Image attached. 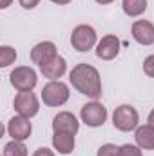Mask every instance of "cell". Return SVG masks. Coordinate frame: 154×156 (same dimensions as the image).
Returning a JSON list of instances; mask_svg holds the SVG:
<instances>
[{
	"label": "cell",
	"mask_w": 154,
	"mask_h": 156,
	"mask_svg": "<svg viewBox=\"0 0 154 156\" xmlns=\"http://www.w3.org/2000/svg\"><path fill=\"white\" fill-rule=\"evenodd\" d=\"M15 60H16V51L11 45H2L0 47V66L7 67V66L15 64Z\"/></svg>",
	"instance_id": "ac0fdd59"
},
{
	"label": "cell",
	"mask_w": 154,
	"mask_h": 156,
	"mask_svg": "<svg viewBox=\"0 0 154 156\" xmlns=\"http://www.w3.org/2000/svg\"><path fill=\"white\" fill-rule=\"evenodd\" d=\"M80 129V122L76 116L69 111H62L53 118V131L54 133H69V134H76Z\"/></svg>",
	"instance_id": "9c48e42d"
},
{
	"label": "cell",
	"mask_w": 154,
	"mask_h": 156,
	"mask_svg": "<svg viewBox=\"0 0 154 156\" xmlns=\"http://www.w3.org/2000/svg\"><path fill=\"white\" fill-rule=\"evenodd\" d=\"M138 122H140V115L132 105L123 104V105L116 107L113 113V123L118 131H123V133L132 131L138 127Z\"/></svg>",
	"instance_id": "3957f363"
},
{
	"label": "cell",
	"mask_w": 154,
	"mask_h": 156,
	"mask_svg": "<svg viewBox=\"0 0 154 156\" xmlns=\"http://www.w3.org/2000/svg\"><path fill=\"white\" fill-rule=\"evenodd\" d=\"M11 80V85L20 93V91H33L38 78L33 67H27V66H20V67H15L9 75Z\"/></svg>",
	"instance_id": "5b68a950"
},
{
	"label": "cell",
	"mask_w": 154,
	"mask_h": 156,
	"mask_svg": "<svg viewBox=\"0 0 154 156\" xmlns=\"http://www.w3.org/2000/svg\"><path fill=\"white\" fill-rule=\"evenodd\" d=\"M80 118L89 127H102L107 120V109L100 102H89L82 107Z\"/></svg>",
	"instance_id": "52a82bcc"
},
{
	"label": "cell",
	"mask_w": 154,
	"mask_h": 156,
	"mask_svg": "<svg viewBox=\"0 0 154 156\" xmlns=\"http://www.w3.org/2000/svg\"><path fill=\"white\" fill-rule=\"evenodd\" d=\"M18 2H20V5H22L24 9H33V7L38 5L40 0H18Z\"/></svg>",
	"instance_id": "7402d4cb"
},
{
	"label": "cell",
	"mask_w": 154,
	"mask_h": 156,
	"mask_svg": "<svg viewBox=\"0 0 154 156\" xmlns=\"http://www.w3.org/2000/svg\"><path fill=\"white\" fill-rule=\"evenodd\" d=\"M58 53H56V45L53 44V42H40L37 44L33 49H31V60L37 64V66H44V64H47L51 58H54Z\"/></svg>",
	"instance_id": "7c38bea8"
},
{
	"label": "cell",
	"mask_w": 154,
	"mask_h": 156,
	"mask_svg": "<svg viewBox=\"0 0 154 156\" xmlns=\"http://www.w3.org/2000/svg\"><path fill=\"white\" fill-rule=\"evenodd\" d=\"M53 147L62 153V154H69L75 149V134L69 133H54L53 136Z\"/></svg>",
	"instance_id": "5bb4252c"
},
{
	"label": "cell",
	"mask_w": 154,
	"mask_h": 156,
	"mask_svg": "<svg viewBox=\"0 0 154 156\" xmlns=\"http://www.w3.org/2000/svg\"><path fill=\"white\" fill-rule=\"evenodd\" d=\"M67 71V64H65V58H62L60 55H56L54 58H51L47 64L40 66V73L49 80H56V78L64 76Z\"/></svg>",
	"instance_id": "4fadbf2b"
},
{
	"label": "cell",
	"mask_w": 154,
	"mask_h": 156,
	"mask_svg": "<svg viewBox=\"0 0 154 156\" xmlns=\"http://www.w3.org/2000/svg\"><path fill=\"white\" fill-rule=\"evenodd\" d=\"M147 0H123L121 7L127 16H140L147 11Z\"/></svg>",
	"instance_id": "2e32d148"
},
{
	"label": "cell",
	"mask_w": 154,
	"mask_h": 156,
	"mask_svg": "<svg viewBox=\"0 0 154 156\" xmlns=\"http://www.w3.org/2000/svg\"><path fill=\"white\" fill-rule=\"evenodd\" d=\"M134 138H136V144L142 149H147V151H152L154 149V127H151V125L138 127Z\"/></svg>",
	"instance_id": "9a60e30c"
},
{
	"label": "cell",
	"mask_w": 154,
	"mask_h": 156,
	"mask_svg": "<svg viewBox=\"0 0 154 156\" xmlns=\"http://www.w3.org/2000/svg\"><path fill=\"white\" fill-rule=\"evenodd\" d=\"M96 156H120V147L114 145V144H105L98 149Z\"/></svg>",
	"instance_id": "ffe728a7"
},
{
	"label": "cell",
	"mask_w": 154,
	"mask_h": 156,
	"mask_svg": "<svg viewBox=\"0 0 154 156\" xmlns=\"http://www.w3.org/2000/svg\"><path fill=\"white\" fill-rule=\"evenodd\" d=\"M9 4H11V0H0V7H2V9L9 7Z\"/></svg>",
	"instance_id": "d4e9b609"
},
{
	"label": "cell",
	"mask_w": 154,
	"mask_h": 156,
	"mask_svg": "<svg viewBox=\"0 0 154 156\" xmlns=\"http://www.w3.org/2000/svg\"><path fill=\"white\" fill-rule=\"evenodd\" d=\"M120 40L116 35H105L96 44V56L102 60H113L120 53Z\"/></svg>",
	"instance_id": "30bf717a"
},
{
	"label": "cell",
	"mask_w": 154,
	"mask_h": 156,
	"mask_svg": "<svg viewBox=\"0 0 154 156\" xmlns=\"http://www.w3.org/2000/svg\"><path fill=\"white\" fill-rule=\"evenodd\" d=\"M4 156H27V147L24 145V142L11 140L4 145Z\"/></svg>",
	"instance_id": "e0dca14e"
},
{
	"label": "cell",
	"mask_w": 154,
	"mask_h": 156,
	"mask_svg": "<svg viewBox=\"0 0 154 156\" xmlns=\"http://www.w3.org/2000/svg\"><path fill=\"white\" fill-rule=\"evenodd\" d=\"M51 2H54V4H58V5H65V4H69V2H73V0H51Z\"/></svg>",
	"instance_id": "484cf974"
},
{
	"label": "cell",
	"mask_w": 154,
	"mask_h": 156,
	"mask_svg": "<svg viewBox=\"0 0 154 156\" xmlns=\"http://www.w3.org/2000/svg\"><path fill=\"white\" fill-rule=\"evenodd\" d=\"M143 71H145L147 76L154 78V55H149V56L145 58V62H143Z\"/></svg>",
	"instance_id": "44dd1931"
},
{
	"label": "cell",
	"mask_w": 154,
	"mask_h": 156,
	"mask_svg": "<svg viewBox=\"0 0 154 156\" xmlns=\"http://www.w3.org/2000/svg\"><path fill=\"white\" fill-rule=\"evenodd\" d=\"M132 38L142 45L154 44V24L149 20H136L132 24Z\"/></svg>",
	"instance_id": "8fae6325"
},
{
	"label": "cell",
	"mask_w": 154,
	"mask_h": 156,
	"mask_svg": "<svg viewBox=\"0 0 154 156\" xmlns=\"http://www.w3.org/2000/svg\"><path fill=\"white\" fill-rule=\"evenodd\" d=\"M120 156H143L140 145H132V144H125L120 147Z\"/></svg>",
	"instance_id": "d6986e66"
},
{
	"label": "cell",
	"mask_w": 154,
	"mask_h": 156,
	"mask_svg": "<svg viewBox=\"0 0 154 156\" xmlns=\"http://www.w3.org/2000/svg\"><path fill=\"white\" fill-rule=\"evenodd\" d=\"M31 131H33V125L29 122V118L26 116H13L7 122V134L13 138V140H18V142H24L31 136Z\"/></svg>",
	"instance_id": "ba28073f"
},
{
	"label": "cell",
	"mask_w": 154,
	"mask_h": 156,
	"mask_svg": "<svg viewBox=\"0 0 154 156\" xmlns=\"http://www.w3.org/2000/svg\"><path fill=\"white\" fill-rule=\"evenodd\" d=\"M33 156H54V153H53L51 149H47V147H40V149L35 151Z\"/></svg>",
	"instance_id": "603a6c76"
},
{
	"label": "cell",
	"mask_w": 154,
	"mask_h": 156,
	"mask_svg": "<svg viewBox=\"0 0 154 156\" xmlns=\"http://www.w3.org/2000/svg\"><path fill=\"white\" fill-rule=\"evenodd\" d=\"M147 122H149L147 125H151V127H154V109L151 111V115H149V118H147Z\"/></svg>",
	"instance_id": "cb8c5ba5"
},
{
	"label": "cell",
	"mask_w": 154,
	"mask_h": 156,
	"mask_svg": "<svg viewBox=\"0 0 154 156\" xmlns=\"http://www.w3.org/2000/svg\"><path fill=\"white\" fill-rule=\"evenodd\" d=\"M96 31L87 26V24H80L73 29V35H71V45L80 51V53H87L91 51L94 45H96Z\"/></svg>",
	"instance_id": "277c9868"
},
{
	"label": "cell",
	"mask_w": 154,
	"mask_h": 156,
	"mask_svg": "<svg viewBox=\"0 0 154 156\" xmlns=\"http://www.w3.org/2000/svg\"><path fill=\"white\" fill-rule=\"evenodd\" d=\"M69 80L78 93L96 100L102 94V78L96 67L89 64H78L69 73Z\"/></svg>",
	"instance_id": "6da1fadb"
},
{
	"label": "cell",
	"mask_w": 154,
	"mask_h": 156,
	"mask_svg": "<svg viewBox=\"0 0 154 156\" xmlns=\"http://www.w3.org/2000/svg\"><path fill=\"white\" fill-rule=\"evenodd\" d=\"M13 107H15V111L20 116L33 118L35 115H38L40 104H38V98L35 96V93H31V91H20L15 96Z\"/></svg>",
	"instance_id": "8992f818"
},
{
	"label": "cell",
	"mask_w": 154,
	"mask_h": 156,
	"mask_svg": "<svg viewBox=\"0 0 154 156\" xmlns=\"http://www.w3.org/2000/svg\"><path fill=\"white\" fill-rule=\"evenodd\" d=\"M69 94L71 93H69L67 83H64L60 80L58 82L56 80H51L42 89V100H44V104L47 107H60V105H64L69 100Z\"/></svg>",
	"instance_id": "7a4b0ae2"
},
{
	"label": "cell",
	"mask_w": 154,
	"mask_h": 156,
	"mask_svg": "<svg viewBox=\"0 0 154 156\" xmlns=\"http://www.w3.org/2000/svg\"><path fill=\"white\" fill-rule=\"evenodd\" d=\"M98 4H111V2H114V0H96Z\"/></svg>",
	"instance_id": "4316f807"
}]
</instances>
